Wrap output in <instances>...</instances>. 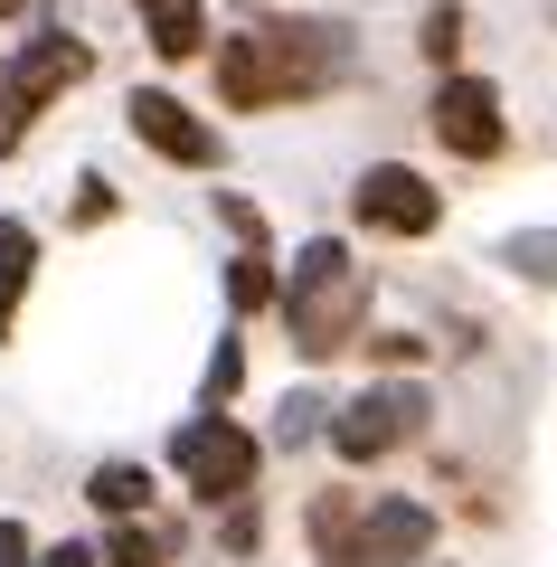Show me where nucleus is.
Returning <instances> with one entry per match:
<instances>
[{
	"label": "nucleus",
	"mask_w": 557,
	"mask_h": 567,
	"mask_svg": "<svg viewBox=\"0 0 557 567\" xmlns=\"http://www.w3.org/2000/svg\"><path fill=\"white\" fill-rule=\"evenodd\" d=\"M340 66H350V29H331V20H246L237 39H218V95L237 114H275V104H312Z\"/></svg>",
	"instance_id": "nucleus-1"
},
{
	"label": "nucleus",
	"mask_w": 557,
	"mask_h": 567,
	"mask_svg": "<svg viewBox=\"0 0 557 567\" xmlns=\"http://www.w3.org/2000/svg\"><path fill=\"white\" fill-rule=\"evenodd\" d=\"M359 312H369V265L350 256V237L321 227L312 246H293L283 265V331H293L302 360H331L359 341Z\"/></svg>",
	"instance_id": "nucleus-2"
},
{
	"label": "nucleus",
	"mask_w": 557,
	"mask_h": 567,
	"mask_svg": "<svg viewBox=\"0 0 557 567\" xmlns=\"http://www.w3.org/2000/svg\"><path fill=\"white\" fill-rule=\"evenodd\" d=\"M265 435L246 416H227V406H189V416L171 425V473H179V492L199 511H237V502H256V473H265Z\"/></svg>",
	"instance_id": "nucleus-3"
},
{
	"label": "nucleus",
	"mask_w": 557,
	"mask_h": 567,
	"mask_svg": "<svg viewBox=\"0 0 557 567\" xmlns=\"http://www.w3.org/2000/svg\"><path fill=\"white\" fill-rule=\"evenodd\" d=\"M85 76H95V48H85V39H66V29L29 39L20 58L0 66V162H10V152H20V142L39 133V114L66 95V85H85Z\"/></svg>",
	"instance_id": "nucleus-4"
},
{
	"label": "nucleus",
	"mask_w": 557,
	"mask_h": 567,
	"mask_svg": "<svg viewBox=\"0 0 557 567\" xmlns=\"http://www.w3.org/2000/svg\"><path fill=\"white\" fill-rule=\"evenodd\" d=\"M425 416H435L425 379H369L359 398H340L331 454H340V464H388V454H406V445L425 435Z\"/></svg>",
	"instance_id": "nucleus-5"
},
{
	"label": "nucleus",
	"mask_w": 557,
	"mask_h": 567,
	"mask_svg": "<svg viewBox=\"0 0 557 567\" xmlns=\"http://www.w3.org/2000/svg\"><path fill=\"white\" fill-rule=\"evenodd\" d=\"M425 548H435V502L379 492V502H359L350 539H340L321 567H425Z\"/></svg>",
	"instance_id": "nucleus-6"
},
{
	"label": "nucleus",
	"mask_w": 557,
	"mask_h": 567,
	"mask_svg": "<svg viewBox=\"0 0 557 567\" xmlns=\"http://www.w3.org/2000/svg\"><path fill=\"white\" fill-rule=\"evenodd\" d=\"M123 123H133L142 152H161V162H179V171H218L227 162V133L208 114H189L171 85H133V95H123Z\"/></svg>",
	"instance_id": "nucleus-7"
},
{
	"label": "nucleus",
	"mask_w": 557,
	"mask_h": 567,
	"mask_svg": "<svg viewBox=\"0 0 557 567\" xmlns=\"http://www.w3.org/2000/svg\"><path fill=\"white\" fill-rule=\"evenodd\" d=\"M350 218L379 227V237H435L444 227V189L425 181V171H406V162H369L350 181Z\"/></svg>",
	"instance_id": "nucleus-8"
},
{
	"label": "nucleus",
	"mask_w": 557,
	"mask_h": 567,
	"mask_svg": "<svg viewBox=\"0 0 557 567\" xmlns=\"http://www.w3.org/2000/svg\"><path fill=\"white\" fill-rule=\"evenodd\" d=\"M435 142L454 152V162H492L501 142H510V123H501V85L492 76H444L435 85Z\"/></svg>",
	"instance_id": "nucleus-9"
},
{
	"label": "nucleus",
	"mask_w": 557,
	"mask_h": 567,
	"mask_svg": "<svg viewBox=\"0 0 557 567\" xmlns=\"http://www.w3.org/2000/svg\"><path fill=\"white\" fill-rule=\"evenodd\" d=\"M133 10H142V48H152L161 66H179V58H199V48H218V29H208L199 0H133Z\"/></svg>",
	"instance_id": "nucleus-10"
},
{
	"label": "nucleus",
	"mask_w": 557,
	"mask_h": 567,
	"mask_svg": "<svg viewBox=\"0 0 557 567\" xmlns=\"http://www.w3.org/2000/svg\"><path fill=\"white\" fill-rule=\"evenodd\" d=\"M85 502H95L104 520H152V511H161V483H152L142 464H123V454H114V464L85 473Z\"/></svg>",
	"instance_id": "nucleus-11"
},
{
	"label": "nucleus",
	"mask_w": 557,
	"mask_h": 567,
	"mask_svg": "<svg viewBox=\"0 0 557 567\" xmlns=\"http://www.w3.org/2000/svg\"><path fill=\"white\" fill-rule=\"evenodd\" d=\"M227 312H283V265H275V246H237L227 256Z\"/></svg>",
	"instance_id": "nucleus-12"
},
{
	"label": "nucleus",
	"mask_w": 557,
	"mask_h": 567,
	"mask_svg": "<svg viewBox=\"0 0 557 567\" xmlns=\"http://www.w3.org/2000/svg\"><path fill=\"white\" fill-rule=\"evenodd\" d=\"M104 567H179V529L161 520H104Z\"/></svg>",
	"instance_id": "nucleus-13"
},
{
	"label": "nucleus",
	"mask_w": 557,
	"mask_h": 567,
	"mask_svg": "<svg viewBox=\"0 0 557 567\" xmlns=\"http://www.w3.org/2000/svg\"><path fill=\"white\" fill-rule=\"evenodd\" d=\"M359 502H369V492H350V483H331V492H312V511H302V529H312V558H331V548L350 539V520H359Z\"/></svg>",
	"instance_id": "nucleus-14"
},
{
	"label": "nucleus",
	"mask_w": 557,
	"mask_h": 567,
	"mask_svg": "<svg viewBox=\"0 0 557 567\" xmlns=\"http://www.w3.org/2000/svg\"><path fill=\"white\" fill-rule=\"evenodd\" d=\"M501 265H510L519 284H557V227H510V237H501Z\"/></svg>",
	"instance_id": "nucleus-15"
},
{
	"label": "nucleus",
	"mask_w": 557,
	"mask_h": 567,
	"mask_svg": "<svg viewBox=\"0 0 557 567\" xmlns=\"http://www.w3.org/2000/svg\"><path fill=\"white\" fill-rule=\"evenodd\" d=\"M331 416H340L331 398H312V388H293V398L275 406V435H265V445H312V435H331Z\"/></svg>",
	"instance_id": "nucleus-16"
},
{
	"label": "nucleus",
	"mask_w": 557,
	"mask_h": 567,
	"mask_svg": "<svg viewBox=\"0 0 557 567\" xmlns=\"http://www.w3.org/2000/svg\"><path fill=\"white\" fill-rule=\"evenodd\" d=\"M246 398V341L227 331L218 350H208V379H199V406H237Z\"/></svg>",
	"instance_id": "nucleus-17"
},
{
	"label": "nucleus",
	"mask_w": 557,
	"mask_h": 567,
	"mask_svg": "<svg viewBox=\"0 0 557 567\" xmlns=\"http://www.w3.org/2000/svg\"><path fill=\"white\" fill-rule=\"evenodd\" d=\"M218 548H227V558H256V548H265V511H256V502L218 511Z\"/></svg>",
	"instance_id": "nucleus-18"
},
{
	"label": "nucleus",
	"mask_w": 557,
	"mask_h": 567,
	"mask_svg": "<svg viewBox=\"0 0 557 567\" xmlns=\"http://www.w3.org/2000/svg\"><path fill=\"white\" fill-rule=\"evenodd\" d=\"M369 360H379L388 379H416V360H425V341H416V331H369Z\"/></svg>",
	"instance_id": "nucleus-19"
},
{
	"label": "nucleus",
	"mask_w": 557,
	"mask_h": 567,
	"mask_svg": "<svg viewBox=\"0 0 557 567\" xmlns=\"http://www.w3.org/2000/svg\"><path fill=\"white\" fill-rule=\"evenodd\" d=\"M425 58H435V66H454V48H463V10H454V0H435V10H425Z\"/></svg>",
	"instance_id": "nucleus-20"
},
{
	"label": "nucleus",
	"mask_w": 557,
	"mask_h": 567,
	"mask_svg": "<svg viewBox=\"0 0 557 567\" xmlns=\"http://www.w3.org/2000/svg\"><path fill=\"white\" fill-rule=\"evenodd\" d=\"M218 218H227V237H237V246H275V227H265V208H256V199H237V189L218 199Z\"/></svg>",
	"instance_id": "nucleus-21"
},
{
	"label": "nucleus",
	"mask_w": 557,
	"mask_h": 567,
	"mask_svg": "<svg viewBox=\"0 0 557 567\" xmlns=\"http://www.w3.org/2000/svg\"><path fill=\"white\" fill-rule=\"evenodd\" d=\"M0 265L39 275V227H29V218H0Z\"/></svg>",
	"instance_id": "nucleus-22"
},
{
	"label": "nucleus",
	"mask_w": 557,
	"mask_h": 567,
	"mask_svg": "<svg viewBox=\"0 0 557 567\" xmlns=\"http://www.w3.org/2000/svg\"><path fill=\"white\" fill-rule=\"evenodd\" d=\"M39 567H104V539H48Z\"/></svg>",
	"instance_id": "nucleus-23"
},
{
	"label": "nucleus",
	"mask_w": 557,
	"mask_h": 567,
	"mask_svg": "<svg viewBox=\"0 0 557 567\" xmlns=\"http://www.w3.org/2000/svg\"><path fill=\"white\" fill-rule=\"evenodd\" d=\"M0 567H39V539H29V520H0Z\"/></svg>",
	"instance_id": "nucleus-24"
},
{
	"label": "nucleus",
	"mask_w": 557,
	"mask_h": 567,
	"mask_svg": "<svg viewBox=\"0 0 557 567\" xmlns=\"http://www.w3.org/2000/svg\"><path fill=\"white\" fill-rule=\"evenodd\" d=\"M20 303H29V275H20V265H0V341H10V322H20Z\"/></svg>",
	"instance_id": "nucleus-25"
},
{
	"label": "nucleus",
	"mask_w": 557,
	"mask_h": 567,
	"mask_svg": "<svg viewBox=\"0 0 557 567\" xmlns=\"http://www.w3.org/2000/svg\"><path fill=\"white\" fill-rule=\"evenodd\" d=\"M95 218H114V181H76V227H95Z\"/></svg>",
	"instance_id": "nucleus-26"
},
{
	"label": "nucleus",
	"mask_w": 557,
	"mask_h": 567,
	"mask_svg": "<svg viewBox=\"0 0 557 567\" xmlns=\"http://www.w3.org/2000/svg\"><path fill=\"white\" fill-rule=\"evenodd\" d=\"M10 10H20V0H0V20H10Z\"/></svg>",
	"instance_id": "nucleus-27"
}]
</instances>
